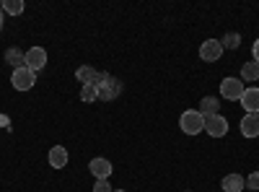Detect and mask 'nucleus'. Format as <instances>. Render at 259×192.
I'll return each mask as SVG.
<instances>
[{"label":"nucleus","mask_w":259,"mask_h":192,"mask_svg":"<svg viewBox=\"0 0 259 192\" xmlns=\"http://www.w3.org/2000/svg\"><path fill=\"white\" fill-rule=\"evenodd\" d=\"M179 127L184 135H200L205 130V117L200 114V109H187L179 117Z\"/></svg>","instance_id":"nucleus-1"},{"label":"nucleus","mask_w":259,"mask_h":192,"mask_svg":"<svg viewBox=\"0 0 259 192\" xmlns=\"http://www.w3.org/2000/svg\"><path fill=\"white\" fill-rule=\"evenodd\" d=\"M96 89H99V99L101 101H112V99H117L122 94V83H119V78H114L109 73H101Z\"/></svg>","instance_id":"nucleus-2"},{"label":"nucleus","mask_w":259,"mask_h":192,"mask_svg":"<svg viewBox=\"0 0 259 192\" xmlns=\"http://www.w3.org/2000/svg\"><path fill=\"white\" fill-rule=\"evenodd\" d=\"M11 83H13L16 91H31L36 86V73L29 70V68H18V70H13Z\"/></svg>","instance_id":"nucleus-3"},{"label":"nucleus","mask_w":259,"mask_h":192,"mask_svg":"<svg viewBox=\"0 0 259 192\" xmlns=\"http://www.w3.org/2000/svg\"><path fill=\"white\" fill-rule=\"evenodd\" d=\"M244 89H246V86H244V81H241V78L228 75V78L221 81V96L228 99V101H239L241 94H244Z\"/></svg>","instance_id":"nucleus-4"},{"label":"nucleus","mask_w":259,"mask_h":192,"mask_svg":"<svg viewBox=\"0 0 259 192\" xmlns=\"http://www.w3.org/2000/svg\"><path fill=\"white\" fill-rule=\"evenodd\" d=\"M205 133L210 138H223L228 135V120L223 114H212V117H205Z\"/></svg>","instance_id":"nucleus-5"},{"label":"nucleus","mask_w":259,"mask_h":192,"mask_svg":"<svg viewBox=\"0 0 259 192\" xmlns=\"http://www.w3.org/2000/svg\"><path fill=\"white\" fill-rule=\"evenodd\" d=\"M223 55V45H221V39H205L202 45H200V57L205 62H218Z\"/></svg>","instance_id":"nucleus-6"},{"label":"nucleus","mask_w":259,"mask_h":192,"mask_svg":"<svg viewBox=\"0 0 259 192\" xmlns=\"http://www.w3.org/2000/svg\"><path fill=\"white\" fill-rule=\"evenodd\" d=\"M26 68L39 73L41 68H47V50L45 47H31L26 50Z\"/></svg>","instance_id":"nucleus-7"},{"label":"nucleus","mask_w":259,"mask_h":192,"mask_svg":"<svg viewBox=\"0 0 259 192\" xmlns=\"http://www.w3.org/2000/svg\"><path fill=\"white\" fill-rule=\"evenodd\" d=\"M239 104L246 109V114H259V89L256 86H246Z\"/></svg>","instance_id":"nucleus-8"},{"label":"nucleus","mask_w":259,"mask_h":192,"mask_svg":"<svg viewBox=\"0 0 259 192\" xmlns=\"http://www.w3.org/2000/svg\"><path fill=\"white\" fill-rule=\"evenodd\" d=\"M112 161L109 159H104V156H96V159H91V164H89V172L96 177V179H109L112 177Z\"/></svg>","instance_id":"nucleus-9"},{"label":"nucleus","mask_w":259,"mask_h":192,"mask_svg":"<svg viewBox=\"0 0 259 192\" xmlns=\"http://www.w3.org/2000/svg\"><path fill=\"white\" fill-rule=\"evenodd\" d=\"M68 148L65 145H52L50 148V153H47V161H50V166L52 169H65L68 166Z\"/></svg>","instance_id":"nucleus-10"},{"label":"nucleus","mask_w":259,"mask_h":192,"mask_svg":"<svg viewBox=\"0 0 259 192\" xmlns=\"http://www.w3.org/2000/svg\"><path fill=\"white\" fill-rule=\"evenodd\" d=\"M221 187H223V192H244L246 189V179L241 174H226Z\"/></svg>","instance_id":"nucleus-11"},{"label":"nucleus","mask_w":259,"mask_h":192,"mask_svg":"<svg viewBox=\"0 0 259 192\" xmlns=\"http://www.w3.org/2000/svg\"><path fill=\"white\" fill-rule=\"evenodd\" d=\"M241 135L244 138H256L259 135V114H244V120H241Z\"/></svg>","instance_id":"nucleus-12"},{"label":"nucleus","mask_w":259,"mask_h":192,"mask_svg":"<svg viewBox=\"0 0 259 192\" xmlns=\"http://www.w3.org/2000/svg\"><path fill=\"white\" fill-rule=\"evenodd\" d=\"M75 78L83 83V86H89V83H94V86H96L99 78H101V73H99V70H94L91 65H80V68L75 70Z\"/></svg>","instance_id":"nucleus-13"},{"label":"nucleus","mask_w":259,"mask_h":192,"mask_svg":"<svg viewBox=\"0 0 259 192\" xmlns=\"http://www.w3.org/2000/svg\"><path fill=\"white\" fill-rule=\"evenodd\" d=\"M6 62H8V65H13V70L26 68V52H21L18 47H8L6 50Z\"/></svg>","instance_id":"nucleus-14"},{"label":"nucleus","mask_w":259,"mask_h":192,"mask_svg":"<svg viewBox=\"0 0 259 192\" xmlns=\"http://www.w3.org/2000/svg\"><path fill=\"white\" fill-rule=\"evenodd\" d=\"M200 114H202V117L221 114V101L215 99V96H202V101H200Z\"/></svg>","instance_id":"nucleus-15"},{"label":"nucleus","mask_w":259,"mask_h":192,"mask_svg":"<svg viewBox=\"0 0 259 192\" xmlns=\"http://www.w3.org/2000/svg\"><path fill=\"white\" fill-rule=\"evenodd\" d=\"M241 81L244 83H256L259 81V62H244V68H241Z\"/></svg>","instance_id":"nucleus-16"},{"label":"nucleus","mask_w":259,"mask_h":192,"mask_svg":"<svg viewBox=\"0 0 259 192\" xmlns=\"http://www.w3.org/2000/svg\"><path fill=\"white\" fill-rule=\"evenodd\" d=\"M24 0H3V3H0V11H3V16L8 13V16H21L24 13Z\"/></svg>","instance_id":"nucleus-17"},{"label":"nucleus","mask_w":259,"mask_h":192,"mask_svg":"<svg viewBox=\"0 0 259 192\" xmlns=\"http://www.w3.org/2000/svg\"><path fill=\"white\" fill-rule=\"evenodd\" d=\"M221 45H223V50H239V45H241V34L228 31V34L221 39Z\"/></svg>","instance_id":"nucleus-18"},{"label":"nucleus","mask_w":259,"mask_h":192,"mask_svg":"<svg viewBox=\"0 0 259 192\" xmlns=\"http://www.w3.org/2000/svg\"><path fill=\"white\" fill-rule=\"evenodd\" d=\"M96 99H99V89L94 86V83H89V86L80 89V101L83 104H94Z\"/></svg>","instance_id":"nucleus-19"},{"label":"nucleus","mask_w":259,"mask_h":192,"mask_svg":"<svg viewBox=\"0 0 259 192\" xmlns=\"http://www.w3.org/2000/svg\"><path fill=\"white\" fill-rule=\"evenodd\" d=\"M246 189H254V192H259V172H251V174L246 177Z\"/></svg>","instance_id":"nucleus-20"},{"label":"nucleus","mask_w":259,"mask_h":192,"mask_svg":"<svg viewBox=\"0 0 259 192\" xmlns=\"http://www.w3.org/2000/svg\"><path fill=\"white\" fill-rule=\"evenodd\" d=\"M94 192H114V189H112L109 179H96L94 182Z\"/></svg>","instance_id":"nucleus-21"},{"label":"nucleus","mask_w":259,"mask_h":192,"mask_svg":"<svg viewBox=\"0 0 259 192\" xmlns=\"http://www.w3.org/2000/svg\"><path fill=\"white\" fill-rule=\"evenodd\" d=\"M251 60H254V62H259V39L254 42V47H251Z\"/></svg>","instance_id":"nucleus-22"},{"label":"nucleus","mask_w":259,"mask_h":192,"mask_svg":"<svg viewBox=\"0 0 259 192\" xmlns=\"http://www.w3.org/2000/svg\"><path fill=\"white\" fill-rule=\"evenodd\" d=\"M0 29H3V11H0Z\"/></svg>","instance_id":"nucleus-23"},{"label":"nucleus","mask_w":259,"mask_h":192,"mask_svg":"<svg viewBox=\"0 0 259 192\" xmlns=\"http://www.w3.org/2000/svg\"><path fill=\"white\" fill-rule=\"evenodd\" d=\"M114 192H124V189H114Z\"/></svg>","instance_id":"nucleus-24"},{"label":"nucleus","mask_w":259,"mask_h":192,"mask_svg":"<svg viewBox=\"0 0 259 192\" xmlns=\"http://www.w3.org/2000/svg\"><path fill=\"white\" fill-rule=\"evenodd\" d=\"M184 192H192V189H184Z\"/></svg>","instance_id":"nucleus-25"}]
</instances>
